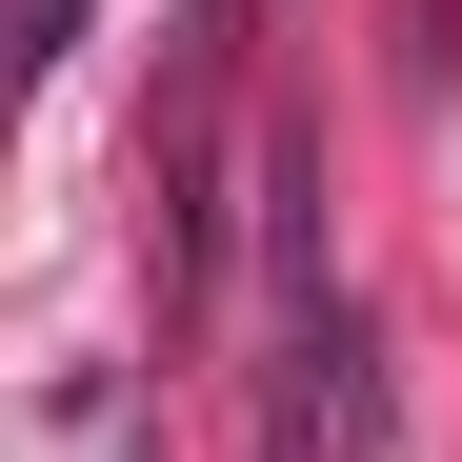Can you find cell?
<instances>
[{"label": "cell", "instance_id": "6da1fadb", "mask_svg": "<svg viewBox=\"0 0 462 462\" xmlns=\"http://www.w3.org/2000/svg\"><path fill=\"white\" fill-rule=\"evenodd\" d=\"M282 201V362H262V462H382V342L322 282V141H262Z\"/></svg>", "mask_w": 462, "mask_h": 462}]
</instances>
